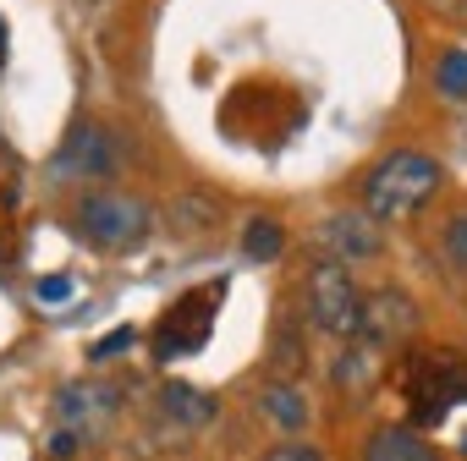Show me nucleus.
I'll use <instances>...</instances> for the list:
<instances>
[{"instance_id": "obj_1", "label": "nucleus", "mask_w": 467, "mask_h": 461, "mask_svg": "<svg viewBox=\"0 0 467 461\" xmlns=\"http://www.w3.org/2000/svg\"><path fill=\"white\" fill-rule=\"evenodd\" d=\"M401 390L412 401V428H440L451 406L467 401V357L451 352V346H434V352H412L401 357Z\"/></svg>"}, {"instance_id": "obj_2", "label": "nucleus", "mask_w": 467, "mask_h": 461, "mask_svg": "<svg viewBox=\"0 0 467 461\" xmlns=\"http://www.w3.org/2000/svg\"><path fill=\"white\" fill-rule=\"evenodd\" d=\"M434 187H440V165L429 154H418V149H396V154H385L368 170V181H363V203L368 209L363 214L368 220H401L418 203H429Z\"/></svg>"}, {"instance_id": "obj_3", "label": "nucleus", "mask_w": 467, "mask_h": 461, "mask_svg": "<svg viewBox=\"0 0 467 461\" xmlns=\"http://www.w3.org/2000/svg\"><path fill=\"white\" fill-rule=\"evenodd\" d=\"M78 230L105 248V253H132L149 242V230H154V209L132 192H88L78 203Z\"/></svg>"}, {"instance_id": "obj_4", "label": "nucleus", "mask_w": 467, "mask_h": 461, "mask_svg": "<svg viewBox=\"0 0 467 461\" xmlns=\"http://www.w3.org/2000/svg\"><path fill=\"white\" fill-rule=\"evenodd\" d=\"M303 302H308L314 330H325V335H336V341H352L358 324H363V292H358V281H352L347 264H330V259H325L319 270H308Z\"/></svg>"}, {"instance_id": "obj_5", "label": "nucleus", "mask_w": 467, "mask_h": 461, "mask_svg": "<svg viewBox=\"0 0 467 461\" xmlns=\"http://www.w3.org/2000/svg\"><path fill=\"white\" fill-rule=\"evenodd\" d=\"M220 292H225V286L214 281V286H198V292L176 297V308H171V313L160 319V330H154V357H160V363L203 352V341H209V330H214Z\"/></svg>"}, {"instance_id": "obj_6", "label": "nucleus", "mask_w": 467, "mask_h": 461, "mask_svg": "<svg viewBox=\"0 0 467 461\" xmlns=\"http://www.w3.org/2000/svg\"><path fill=\"white\" fill-rule=\"evenodd\" d=\"M418 335V302L396 286H379L363 297V324H358V341L379 346V352H396Z\"/></svg>"}, {"instance_id": "obj_7", "label": "nucleus", "mask_w": 467, "mask_h": 461, "mask_svg": "<svg viewBox=\"0 0 467 461\" xmlns=\"http://www.w3.org/2000/svg\"><path fill=\"white\" fill-rule=\"evenodd\" d=\"M314 242L330 253V264H363V259H379L385 253V230L363 209H347V214H325L319 220Z\"/></svg>"}, {"instance_id": "obj_8", "label": "nucleus", "mask_w": 467, "mask_h": 461, "mask_svg": "<svg viewBox=\"0 0 467 461\" xmlns=\"http://www.w3.org/2000/svg\"><path fill=\"white\" fill-rule=\"evenodd\" d=\"M56 170L61 176H110L116 170V138L94 121H78L67 138H61V154H56Z\"/></svg>"}, {"instance_id": "obj_9", "label": "nucleus", "mask_w": 467, "mask_h": 461, "mask_svg": "<svg viewBox=\"0 0 467 461\" xmlns=\"http://www.w3.org/2000/svg\"><path fill=\"white\" fill-rule=\"evenodd\" d=\"M154 406H160V417L176 423V428H209V423L220 417V401H214L209 390L187 384V379H165V384L154 390Z\"/></svg>"}, {"instance_id": "obj_10", "label": "nucleus", "mask_w": 467, "mask_h": 461, "mask_svg": "<svg viewBox=\"0 0 467 461\" xmlns=\"http://www.w3.org/2000/svg\"><path fill=\"white\" fill-rule=\"evenodd\" d=\"M363 461H445L418 428H374L368 434V445H363Z\"/></svg>"}, {"instance_id": "obj_11", "label": "nucleus", "mask_w": 467, "mask_h": 461, "mask_svg": "<svg viewBox=\"0 0 467 461\" xmlns=\"http://www.w3.org/2000/svg\"><path fill=\"white\" fill-rule=\"evenodd\" d=\"M379 368H385V352L352 335V341L341 346V357H336V384H341L347 395H363V390L379 379Z\"/></svg>"}, {"instance_id": "obj_12", "label": "nucleus", "mask_w": 467, "mask_h": 461, "mask_svg": "<svg viewBox=\"0 0 467 461\" xmlns=\"http://www.w3.org/2000/svg\"><path fill=\"white\" fill-rule=\"evenodd\" d=\"M259 412H265L275 428H308V417H314L308 395H303L297 384H286V379H270V384L259 390Z\"/></svg>"}, {"instance_id": "obj_13", "label": "nucleus", "mask_w": 467, "mask_h": 461, "mask_svg": "<svg viewBox=\"0 0 467 461\" xmlns=\"http://www.w3.org/2000/svg\"><path fill=\"white\" fill-rule=\"evenodd\" d=\"M243 253H248V259H259V264H275V259L286 253V230H281V220L254 214V220H248V230H243Z\"/></svg>"}, {"instance_id": "obj_14", "label": "nucleus", "mask_w": 467, "mask_h": 461, "mask_svg": "<svg viewBox=\"0 0 467 461\" xmlns=\"http://www.w3.org/2000/svg\"><path fill=\"white\" fill-rule=\"evenodd\" d=\"M270 352H275V368H281V374H297V368L308 363V341H303V324H297L292 313L275 324V346H270Z\"/></svg>"}, {"instance_id": "obj_15", "label": "nucleus", "mask_w": 467, "mask_h": 461, "mask_svg": "<svg viewBox=\"0 0 467 461\" xmlns=\"http://www.w3.org/2000/svg\"><path fill=\"white\" fill-rule=\"evenodd\" d=\"M434 83H440V94L467 99V50H445V56L434 61Z\"/></svg>"}, {"instance_id": "obj_16", "label": "nucleus", "mask_w": 467, "mask_h": 461, "mask_svg": "<svg viewBox=\"0 0 467 461\" xmlns=\"http://www.w3.org/2000/svg\"><path fill=\"white\" fill-rule=\"evenodd\" d=\"M132 341H138V330H132V324H121V330H110V335H99V341L88 346V357H94V363H110V357H116V352H127Z\"/></svg>"}, {"instance_id": "obj_17", "label": "nucleus", "mask_w": 467, "mask_h": 461, "mask_svg": "<svg viewBox=\"0 0 467 461\" xmlns=\"http://www.w3.org/2000/svg\"><path fill=\"white\" fill-rule=\"evenodd\" d=\"M265 461H325V456H319V445H308V439H286V445H270Z\"/></svg>"}, {"instance_id": "obj_18", "label": "nucleus", "mask_w": 467, "mask_h": 461, "mask_svg": "<svg viewBox=\"0 0 467 461\" xmlns=\"http://www.w3.org/2000/svg\"><path fill=\"white\" fill-rule=\"evenodd\" d=\"M445 253H451V264H467V214H456L445 225Z\"/></svg>"}, {"instance_id": "obj_19", "label": "nucleus", "mask_w": 467, "mask_h": 461, "mask_svg": "<svg viewBox=\"0 0 467 461\" xmlns=\"http://www.w3.org/2000/svg\"><path fill=\"white\" fill-rule=\"evenodd\" d=\"M78 450H83V434H78V428H56V439H50V456H56V461H72Z\"/></svg>"}, {"instance_id": "obj_20", "label": "nucleus", "mask_w": 467, "mask_h": 461, "mask_svg": "<svg viewBox=\"0 0 467 461\" xmlns=\"http://www.w3.org/2000/svg\"><path fill=\"white\" fill-rule=\"evenodd\" d=\"M72 297V281L67 275H45L39 281V302H67Z\"/></svg>"}, {"instance_id": "obj_21", "label": "nucleus", "mask_w": 467, "mask_h": 461, "mask_svg": "<svg viewBox=\"0 0 467 461\" xmlns=\"http://www.w3.org/2000/svg\"><path fill=\"white\" fill-rule=\"evenodd\" d=\"M0 67H6V17H0Z\"/></svg>"}, {"instance_id": "obj_22", "label": "nucleus", "mask_w": 467, "mask_h": 461, "mask_svg": "<svg viewBox=\"0 0 467 461\" xmlns=\"http://www.w3.org/2000/svg\"><path fill=\"white\" fill-rule=\"evenodd\" d=\"M462 450H467V434H462Z\"/></svg>"}]
</instances>
